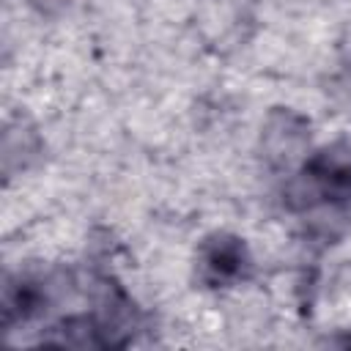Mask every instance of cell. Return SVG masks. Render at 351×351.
I'll return each mask as SVG.
<instances>
[{"label": "cell", "instance_id": "2", "mask_svg": "<svg viewBox=\"0 0 351 351\" xmlns=\"http://www.w3.org/2000/svg\"><path fill=\"white\" fill-rule=\"evenodd\" d=\"M197 269H200V280L211 288H225L244 280L250 271V255L244 241L228 233H217L206 239L197 255Z\"/></svg>", "mask_w": 351, "mask_h": 351}, {"label": "cell", "instance_id": "1", "mask_svg": "<svg viewBox=\"0 0 351 351\" xmlns=\"http://www.w3.org/2000/svg\"><path fill=\"white\" fill-rule=\"evenodd\" d=\"M351 197V145L318 151L285 186V203L293 211L340 206Z\"/></svg>", "mask_w": 351, "mask_h": 351}]
</instances>
